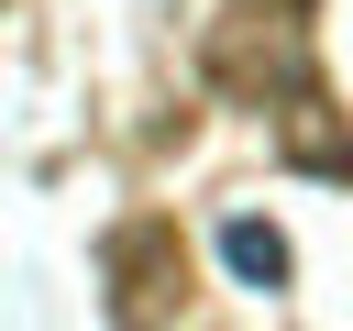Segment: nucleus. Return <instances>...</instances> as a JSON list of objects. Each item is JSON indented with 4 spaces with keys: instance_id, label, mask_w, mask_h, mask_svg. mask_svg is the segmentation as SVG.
Listing matches in <instances>:
<instances>
[{
    "instance_id": "f257e3e1",
    "label": "nucleus",
    "mask_w": 353,
    "mask_h": 331,
    "mask_svg": "<svg viewBox=\"0 0 353 331\" xmlns=\"http://www.w3.org/2000/svg\"><path fill=\"white\" fill-rule=\"evenodd\" d=\"M210 88H232L243 110H265V121H276V154H287L298 177L353 188V110H342V88L320 77L309 22L221 11V22H210Z\"/></svg>"
},
{
    "instance_id": "7ed1b4c3",
    "label": "nucleus",
    "mask_w": 353,
    "mask_h": 331,
    "mask_svg": "<svg viewBox=\"0 0 353 331\" xmlns=\"http://www.w3.org/2000/svg\"><path fill=\"white\" fill-rule=\"evenodd\" d=\"M221 265H232L243 287H265V298H276V287L298 276V254H287V232H276V221H254V210H232V221H221Z\"/></svg>"
},
{
    "instance_id": "20e7f679",
    "label": "nucleus",
    "mask_w": 353,
    "mask_h": 331,
    "mask_svg": "<svg viewBox=\"0 0 353 331\" xmlns=\"http://www.w3.org/2000/svg\"><path fill=\"white\" fill-rule=\"evenodd\" d=\"M232 11H254V22H309L320 0H232Z\"/></svg>"
},
{
    "instance_id": "f03ea898",
    "label": "nucleus",
    "mask_w": 353,
    "mask_h": 331,
    "mask_svg": "<svg viewBox=\"0 0 353 331\" xmlns=\"http://www.w3.org/2000/svg\"><path fill=\"white\" fill-rule=\"evenodd\" d=\"M188 298H199L188 287V232L165 210H132V221L99 232V309H110V331H176Z\"/></svg>"
}]
</instances>
